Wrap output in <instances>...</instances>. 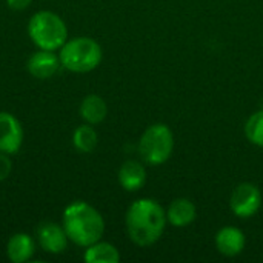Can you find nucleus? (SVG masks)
Returning <instances> with one entry per match:
<instances>
[{"mask_svg":"<svg viewBox=\"0 0 263 263\" xmlns=\"http://www.w3.org/2000/svg\"><path fill=\"white\" fill-rule=\"evenodd\" d=\"M35 239L40 248L49 254H62L69 242L63 225L55 222H42L35 230Z\"/></svg>","mask_w":263,"mask_h":263,"instance_id":"6e6552de","label":"nucleus"},{"mask_svg":"<svg viewBox=\"0 0 263 263\" xmlns=\"http://www.w3.org/2000/svg\"><path fill=\"white\" fill-rule=\"evenodd\" d=\"M217 251L225 257H236L242 254L247 245L245 234L236 227H223L217 231L214 237Z\"/></svg>","mask_w":263,"mask_h":263,"instance_id":"9d476101","label":"nucleus"},{"mask_svg":"<svg viewBox=\"0 0 263 263\" xmlns=\"http://www.w3.org/2000/svg\"><path fill=\"white\" fill-rule=\"evenodd\" d=\"M174 151V134L165 123L148 126L139 140V154L142 160L151 166L163 165Z\"/></svg>","mask_w":263,"mask_h":263,"instance_id":"39448f33","label":"nucleus"},{"mask_svg":"<svg viewBox=\"0 0 263 263\" xmlns=\"http://www.w3.org/2000/svg\"><path fill=\"white\" fill-rule=\"evenodd\" d=\"M35 254V240L26 233H17L6 243V256L12 263H25Z\"/></svg>","mask_w":263,"mask_h":263,"instance_id":"f8f14e48","label":"nucleus"},{"mask_svg":"<svg viewBox=\"0 0 263 263\" xmlns=\"http://www.w3.org/2000/svg\"><path fill=\"white\" fill-rule=\"evenodd\" d=\"M80 117L85 120V123L89 125H99L106 119L108 114V105L106 102L97 96V94H89L86 96L82 103H80Z\"/></svg>","mask_w":263,"mask_h":263,"instance_id":"4468645a","label":"nucleus"},{"mask_svg":"<svg viewBox=\"0 0 263 263\" xmlns=\"http://www.w3.org/2000/svg\"><path fill=\"white\" fill-rule=\"evenodd\" d=\"M99 143V134L94 129V125L83 123L76 128L72 133V145L79 153H92L97 148Z\"/></svg>","mask_w":263,"mask_h":263,"instance_id":"dca6fc26","label":"nucleus"},{"mask_svg":"<svg viewBox=\"0 0 263 263\" xmlns=\"http://www.w3.org/2000/svg\"><path fill=\"white\" fill-rule=\"evenodd\" d=\"M196 216H197L196 205L185 197L174 199L166 210L168 223H171L176 228H185L191 225L196 220Z\"/></svg>","mask_w":263,"mask_h":263,"instance_id":"ddd939ff","label":"nucleus"},{"mask_svg":"<svg viewBox=\"0 0 263 263\" xmlns=\"http://www.w3.org/2000/svg\"><path fill=\"white\" fill-rule=\"evenodd\" d=\"M62 225L69 242L82 248L99 242L105 233V220L102 214L83 200L72 202L65 208Z\"/></svg>","mask_w":263,"mask_h":263,"instance_id":"f03ea898","label":"nucleus"},{"mask_svg":"<svg viewBox=\"0 0 263 263\" xmlns=\"http://www.w3.org/2000/svg\"><path fill=\"white\" fill-rule=\"evenodd\" d=\"M28 35L39 49L59 51L68 40V28L59 14L39 11L28 22Z\"/></svg>","mask_w":263,"mask_h":263,"instance_id":"20e7f679","label":"nucleus"},{"mask_svg":"<svg viewBox=\"0 0 263 263\" xmlns=\"http://www.w3.org/2000/svg\"><path fill=\"white\" fill-rule=\"evenodd\" d=\"M119 183L128 193L142 190L146 183V170L139 160H126L119 170Z\"/></svg>","mask_w":263,"mask_h":263,"instance_id":"9b49d317","label":"nucleus"},{"mask_svg":"<svg viewBox=\"0 0 263 263\" xmlns=\"http://www.w3.org/2000/svg\"><path fill=\"white\" fill-rule=\"evenodd\" d=\"M166 223V211L153 199H137L125 216L126 233L137 247L154 245L163 236Z\"/></svg>","mask_w":263,"mask_h":263,"instance_id":"f257e3e1","label":"nucleus"},{"mask_svg":"<svg viewBox=\"0 0 263 263\" xmlns=\"http://www.w3.org/2000/svg\"><path fill=\"white\" fill-rule=\"evenodd\" d=\"M262 191L250 182L237 185L230 197V208L239 219H250L262 208Z\"/></svg>","mask_w":263,"mask_h":263,"instance_id":"423d86ee","label":"nucleus"},{"mask_svg":"<svg viewBox=\"0 0 263 263\" xmlns=\"http://www.w3.org/2000/svg\"><path fill=\"white\" fill-rule=\"evenodd\" d=\"M60 66L62 63L59 54H55V51L48 49H39L37 52H32L26 63L28 72L39 80L51 79L57 74Z\"/></svg>","mask_w":263,"mask_h":263,"instance_id":"1a4fd4ad","label":"nucleus"},{"mask_svg":"<svg viewBox=\"0 0 263 263\" xmlns=\"http://www.w3.org/2000/svg\"><path fill=\"white\" fill-rule=\"evenodd\" d=\"M245 136L253 145L263 148V109L248 117L245 123Z\"/></svg>","mask_w":263,"mask_h":263,"instance_id":"f3484780","label":"nucleus"},{"mask_svg":"<svg viewBox=\"0 0 263 263\" xmlns=\"http://www.w3.org/2000/svg\"><path fill=\"white\" fill-rule=\"evenodd\" d=\"M12 171V160L9 159V154L0 153V182L6 180Z\"/></svg>","mask_w":263,"mask_h":263,"instance_id":"a211bd4d","label":"nucleus"},{"mask_svg":"<svg viewBox=\"0 0 263 263\" xmlns=\"http://www.w3.org/2000/svg\"><path fill=\"white\" fill-rule=\"evenodd\" d=\"M23 145V126L20 120L6 111H0V153L15 154Z\"/></svg>","mask_w":263,"mask_h":263,"instance_id":"0eeeda50","label":"nucleus"},{"mask_svg":"<svg viewBox=\"0 0 263 263\" xmlns=\"http://www.w3.org/2000/svg\"><path fill=\"white\" fill-rule=\"evenodd\" d=\"M59 51L62 66L76 74L94 71L100 65L103 57L102 46L97 40L91 37L68 39Z\"/></svg>","mask_w":263,"mask_h":263,"instance_id":"7ed1b4c3","label":"nucleus"},{"mask_svg":"<svg viewBox=\"0 0 263 263\" xmlns=\"http://www.w3.org/2000/svg\"><path fill=\"white\" fill-rule=\"evenodd\" d=\"M32 0H6V5L14 11H23L31 5Z\"/></svg>","mask_w":263,"mask_h":263,"instance_id":"6ab92c4d","label":"nucleus"},{"mask_svg":"<svg viewBox=\"0 0 263 263\" xmlns=\"http://www.w3.org/2000/svg\"><path fill=\"white\" fill-rule=\"evenodd\" d=\"M83 260L88 263H119L120 253L112 243L99 240L86 247Z\"/></svg>","mask_w":263,"mask_h":263,"instance_id":"2eb2a0df","label":"nucleus"}]
</instances>
